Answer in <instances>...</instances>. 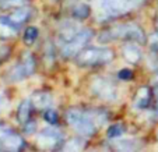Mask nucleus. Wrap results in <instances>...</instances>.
<instances>
[{"mask_svg":"<svg viewBox=\"0 0 158 152\" xmlns=\"http://www.w3.org/2000/svg\"><path fill=\"white\" fill-rule=\"evenodd\" d=\"M85 145V141L83 138H72L64 144L60 152H80Z\"/></svg>","mask_w":158,"mask_h":152,"instance_id":"16","label":"nucleus"},{"mask_svg":"<svg viewBox=\"0 0 158 152\" xmlns=\"http://www.w3.org/2000/svg\"><path fill=\"white\" fill-rule=\"evenodd\" d=\"M119 38L131 39V41L137 42V43H144L146 42V36H144L143 31L136 24H122V25H116V27L110 28L108 31H104L102 34H99L98 41L105 43V42L119 39Z\"/></svg>","mask_w":158,"mask_h":152,"instance_id":"1","label":"nucleus"},{"mask_svg":"<svg viewBox=\"0 0 158 152\" xmlns=\"http://www.w3.org/2000/svg\"><path fill=\"white\" fill-rule=\"evenodd\" d=\"M131 75H133V73H131L130 70H120L119 71L120 80H129V78H131Z\"/></svg>","mask_w":158,"mask_h":152,"instance_id":"28","label":"nucleus"},{"mask_svg":"<svg viewBox=\"0 0 158 152\" xmlns=\"http://www.w3.org/2000/svg\"><path fill=\"white\" fill-rule=\"evenodd\" d=\"M114 59V52L106 48H89L83 49L76 57V62L81 66H95L105 64Z\"/></svg>","mask_w":158,"mask_h":152,"instance_id":"3","label":"nucleus"},{"mask_svg":"<svg viewBox=\"0 0 158 152\" xmlns=\"http://www.w3.org/2000/svg\"><path fill=\"white\" fill-rule=\"evenodd\" d=\"M31 103L28 99L21 102L20 107H18V120L21 123H27L28 119H30V113H31Z\"/></svg>","mask_w":158,"mask_h":152,"instance_id":"17","label":"nucleus"},{"mask_svg":"<svg viewBox=\"0 0 158 152\" xmlns=\"http://www.w3.org/2000/svg\"><path fill=\"white\" fill-rule=\"evenodd\" d=\"M0 146L7 152H15L23 146V138L15 133L10 131L7 135H4L3 140L0 141Z\"/></svg>","mask_w":158,"mask_h":152,"instance_id":"8","label":"nucleus"},{"mask_svg":"<svg viewBox=\"0 0 158 152\" xmlns=\"http://www.w3.org/2000/svg\"><path fill=\"white\" fill-rule=\"evenodd\" d=\"M122 53H123V57L130 63H137L141 57L140 50H139V48L134 43H126L122 49Z\"/></svg>","mask_w":158,"mask_h":152,"instance_id":"13","label":"nucleus"},{"mask_svg":"<svg viewBox=\"0 0 158 152\" xmlns=\"http://www.w3.org/2000/svg\"><path fill=\"white\" fill-rule=\"evenodd\" d=\"M91 36H93V31L81 30L73 39H70L69 42H66V43L62 45V49H60L62 56L63 57H72V56H74L76 53L81 52L83 48L88 43L89 39H91Z\"/></svg>","mask_w":158,"mask_h":152,"instance_id":"6","label":"nucleus"},{"mask_svg":"<svg viewBox=\"0 0 158 152\" xmlns=\"http://www.w3.org/2000/svg\"><path fill=\"white\" fill-rule=\"evenodd\" d=\"M25 133H28V134H30V133H32V131H35V123L34 122H31V123H27V126H25Z\"/></svg>","mask_w":158,"mask_h":152,"instance_id":"29","label":"nucleus"},{"mask_svg":"<svg viewBox=\"0 0 158 152\" xmlns=\"http://www.w3.org/2000/svg\"><path fill=\"white\" fill-rule=\"evenodd\" d=\"M44 119L46 120L48 123H51V124H53V123L57 122V113L55 110H52V109H46L44 113Z\"/></svg>","mask_w":158,"mask_h":152,"instance_id":"24","label":"nucleus"},{"mask_svg":"<svg viewBox=\"0 0 158 152\" xmlns=\"http://www.w3.org/2000/svg\"><path fill=\"white\" fill-rule=\"evenodd\" d=\"M72 14L76 18H87L89 15V7L87 4H76Z\"/></svg>","mask_w":158,"mask_h":152,"instance_id":"18","label":"nucleus"},{"mask_svg":"<svg viewBox=\"0 0 158 152\" xmlns=\"http://www.w3.org/2000/svg\"><path fill=\"white\" fill-rule=\"evenodd\" d=\"M89 117H91V120L94 122V124L98 127V126L104 124L105 122H106V114L104 113V112L101 110H89L88 112Z\"/></svg>","mask_w":158,"mask_h":152,"instance_id":"20","label":"nucleus"},{"mask_svg":"<svg viewBox=\"0 0 158 152\" xmlns=\"http://www.w3.org/2000/svg\"><path fill=\"white\" fill-rule=\"evenodd\" d=\"M7 106H9V99H7V96L3 92H0V113L4 109H7Z\"/></svg>","mask_w":158,"mask_h":152,"instance_id":"25","label":"nucleus"},{"mask_svg":"<svg viewBox=\"0 0 158 152\" xmlns=\"http://www.w3.org/2000/svg\"><path fill=\"white\" fill-rule=\"evenodd\" d=\"M144 0H99V9L108 17H119L137 9Z\"/></svg>","mask_w":158,"mask_h":152,"instance_id":"4","label":"nucleus"},{"mask_svg":"<svg viewBox=\"0 0 158 152\" xmlns=\"http://www.w3.org/2000/svg\"><path fill=\"white\" fill-rule=\"evenodd\" d=\"M28 3V0H0V6L7 9V7H23Z\"/></svg>","mask_w":158,"mask_h":152,"instance_id":"22","label":"nucleus"},{"mask_svg":"<svg viewBox=\"0 0 158 152\" xmlns=\"http://www.w3.org/2000/svg\"><path fill=\"white\" fill-rule=\"evenodd\" d=\"M63 138V134L60 130L55 127H48L42 130L41 133L38 134L36 137V144H38L41 148H46V149H51L53 146H56L57 144L60 142V140Z\"/></svg>","mask_w":158,"mask_h":152,"instance_id":"7","label":"nucleus"},{"mask_svg":"<svg viewBox=\"0 0 158 152\" xmlns=\"http://www.w3.org/2000/svg\"><path fill=\"white\" fill-rule=\"evenodd\" d=\"M10 131H11V130H10V128L7 127L6 124H3V123H0V141L3 140L4 135H7Z\"/></svg>","mask_w":158,"mask_h":152,"instance_id":"27","label":"nucleus"},{"mask_svg":"<svg viewBox=\"0 0 158 152\" xmlns=\"http://www.w3.org/2000/svg\"><path fill=\"white\" fill-rule=\"evenodd\" d=\"M23 64L25 66V69H27L28 74H32L34 70H35V62H34V57L32 54L30 53V52H25L24 54H23Z\"/></svg>","mask_w":158,"mask_h":152,"instance_id":"21","label":"nucleus"},{"mask_svg":"<svg viewBox=\"0 0 158 152\" xmlns=\"http://www.w3.org/2000/svg\"><path fill=\"white\" fill-rule=\"evenodd\" d=\"M89 90L102 101H116L119 91L116 84L106 77H95L89 84Z\"/></svg>","mask_w":158,"mask_h":152,"instance_id":"5","label":"nucleus"},{"mask_svg":"<svg viewBox=\"0 0 158 152\" xmlns=\"http://www.w3.org/2000/svg\"><path fill=\"white\" fill-rule=\"evenodd\" d=\"M20 25L10 20V17H0V38L9 39L15 36Z\"/></svg>","mask_w":158,"mask_h":152,"instance_id":"9","label":"nucleus"},{"mask_svg":"<svg viewBox=\"0 0 158 152\" xmlns=\"http://www.w3.org/2000/svg\"><path fill=\"white\" fill-rule=\"evenodd\" d=\"M155 94H157V95H158V84H157V85H155Z\"/></svg>","mask_w":158,"mask_h":152,"instance_id":"30","label":"nucleus"},{"mask_svg":"<svg viewBox=\"0 0 158 152\" xmlns=\"http://www.w3.org/2000/svg\"><path fill=\"white\" fill-rule=\"evenodd\" d=\"M115 148L120 152H136L140 149L141 144L137 140H129V138H123V140H118L114 142Z\"/></svg>","mask_w":158,"mask_h":152,"instance_id":"11","label":"nucleus"},{"mask_svg":"<svg viewBox=\"0 0 158 152\" xmlns=\"http://www.w3.org/2000/svg\"><path fill=\"white\" fill-rule=\"evenodd\" d=\"M10 54V48L9 46H0V63L4 62V60L9 57Z\"/></svg>","mask_w":158,"mask_h":152,"instance_id":"26","label":"nucleus"},{"mask_svg":"<svg viewBox=\"0 0 158 152\" xmlns=\"http://www.w3.org/2000/svg\"><path fill=\"white\" fill-rule=\"evenodd\" d=\"M157 24H158V21H157Z\"/></svg>","mask_w":158,"mask_h":152,"instance_id":"31","label":"nucleus"},{"mask_svg":"<svg viewBox=\"0 0 158 152\" xmlns=\"http://www.w3.org/2000/svg\"><path fill=\"white\" fill-rule=\"evenodd\" d=\"M38 38V28L36 27H28L24 32V42L27 45H32Z\"/></svg>","mask_w":158,"mask_h":152,"instance_id":"19","label":"nucleus"},{"mask_svg":"<svg viewBox=\"0 0 158 152\" xmlns=\"http://www.w3.org/2000/svg\"><path fill=\"white\" fill-rule=\"evenodd\" d=\"M31 14H32V10L28 9V7H25V6H23V7H20L18 10H15L14 13L10 14V20L14 21L15 24L21 25V24H24L25 21L31 17Z\"/></svg>","mask_w":158,"mask_h":152,"instance_id":"14","label":"nucleus"},{"mask_svg":"<svg viewBox=\"0 0 158 152\" xmlns=\"http://www.w3.org/2000/svg\"><path fill=\"white\" fill-rule=\"evenodd\" d=\"M66 120L76 131H78L83 135H93L97 130V126L91 120L88 112L78 110V109H69L66 112Z\"/></svg>","mask_w":158,"mask_h":152,"instance_id":"2","label":"nucleus"},{"mask_svg":"<svg viewBox=\"0 0 158 152\" xmlns=\"http://www.w3.org/2000/svg\"><path fill=\"white\" fill-rule=\"evenodd\" d=\"M28 75L30 74H28L27 69H25V66L23 64V62H21L20 64H15L14 67H11V69L7 71V80L13 81V82H17V81L24 80Z\"/></svg>","mask_w":158,"mask_h":152,"instance_id":"12","label":"nucleus"},{"mask_svg":"<svg viewBox=\"0 0 158 152\" xmlns=\"http://www.w3.org/2000/svg\"><path fill=\"white\" fill-rule=\"evenodd\" d=\"M31 102L38 109H49L52 106V103H53V98L48 92H36L32 95Z\"/></svg>","mask_w":158,"mask_h":152,"instance_id":"10","label":"nucleus"},{"mask_svg":"<svg viewBox=\"0 0 158 152\" xmlns=\"http://www.w3.org/2000/svg\"><path fill=\"white\" fill-rule=\"evenodd\" d=\"M148 101H150V91H148V88L143 86V88H140V90L137 91V95H136L133 106L137 107V109H143V107L147 106Z\"/></svg>","mask_w":158,"mask_h":152,"instance_id":"15","label":"nucleus"},{"mask_svg":"<svg viewBox=\"0 0 158 152\" xmlns=\"http://www.w3.org/2000/svg\"><path fill=\"white\" fill-rule=\"evenodd\" d=\"M123 134V127L120 124H114L108 130V137L109 138H118Z\"/></svg>","mask_w":158,"mask_h":152,"instance_id":"23","label":"nucleus"}]
</instances>
